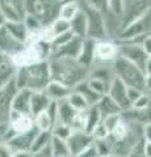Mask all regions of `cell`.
<instances>
[{
  "instance_id": "obj_57",
  "label": "cell",
  "mask_w": 151,
  "mask_h": 157,
  "mask_svg": "<svg viewBox=\"0 0 151 157\" xmlns=\"http://www.w3.org/2000/svg\"><path fill=\"white\" fill-rule=\"evenodd\" d=\"M150 34H151V33H150Z\"/></svg>"
},
{
  "instance_id": "obj_15",
  "label": "cell",
  "mask_w": 151,
  "mask_h": 157,
  "mask_svg": "<svg viewBox=\"0 0 151 157\" xmlns=\"http://www.w3.org/2000/svg\"><path fill=\"white\" fill-rule=\"evenodd\" d=\"M8 126H9V128H12L16 134H18V132L30 130L32 127L34 126V122H33V117L30 114H22V113H17L14 110H11L9 119H8Z\"/></svg>"
},
{
  "instance_id": "obj_13",
  "label": "cell",
  "mask_w": 151,
  "mask_h": 157,
  "mask_svg": "<svg viewBox=\"0 0 151 157\" xmlns=\"http://www.w3.org/2000/svg\"><path fill=\"white\" fill-rule=\"evenodd\" d=\"M37 134H38V130L36 128V126H33L30 130L16 134L7 143L14 152H20V151L32 152V147H33V143H34Z\"/></svg>"
},
{
  "instance_id": "obj_34",
  "label": "cell",
  "mask_w": 151,
  "mask_h": 157,
  "mask_svg": "<svg viewBox=\"0 0 151 157\" xmlns=\"http://www.w3.org/2000/svg\"><path fill=\"white\" fill-rule=\"evenodd\" d=\"M51 137H53L51 131H38V134L34 139V143H33V147H32V152L41 151L49 147L51 143Z\"/></svg>"
},
{
  "instance_id": "obj_7",
  "label": "cell",
  "mask_w": 151,
  "mask_h": 157,
  "mask_svg": "<svg viewBox=\"0 0 151 157\" xmlns=\"http://www.w3.org/2000/svg\"><path fill=\"white\" fill-rule=\"evenodd\" d=\"M118 55L128 59L129 62L134 63L135 66H138L141 70L145 71L146 62H147V59H149V55H147V52L145 51L142 42L121 41V43L118 45Z\"/></svg>"
},
{
  "instance_id": "obj_33",
  "label": "cell",
  "mask_w": 151,
  "mask_h": 157,
  "mask_svg": "<svg viewBox=\"0 0 151 157\" xmlns=\"http://www.w3.org/2000/svg\"><path fill=\"white\" fill-rule=\"evenodd\" d=\"M110 81H112V80H110ZM110 81L104 80V78H99V77H92V76L87 77V82H88V85H89L96 93H99L100 96H104V94H106V93H108Z\"/></svg>"
},
{
  "instance_id": "obj_46",
  "label": "cell",
  "mask_w": 151,
  "mask_h": 157,
  "mask_svg": "<svg viewBox=\"0 0 151 157\" xmlns=\"http://www.w3.org/2000/svg\"><path fill=\"white\" fill-rule=\"evenodd\" d=\"M142 46L145 48V51L147 52V55L151 56V34H147L142 38Z\"/></svg>"
},
{
  "instance_id": "obj_19",
  "label": "cell",
  "mask_w": 151,
  "mask_h": 157,
  "mask_svg": "<svg viewBox=\"0 0 151 157\" xmlns=\"http://www.w3.org/2000/svg\"><path fill=\"white\" fill-rule=\"evenodd\" d=\"M122 117L126 121L134 122L141 126L151 122V106L143 107V109H135V107H130L129 110L122 113Z\"/></svg>"
},
{
  "instance_id": "obj_39",
  "label": "cell",
  "mask_w": 151,
  "mask_h": 157,
  "mask_svg": "<svg viewBox=\"0 0 151 157\" xmlns=\"http://www.w3.org/2000/svg\"><path fill=\"white\" fill-rule=\"evenodd\" d=\"M91 135H92V137H93V140L95 139H103V137H106L109 135V130L106 128V126L104 124L103 119H101L100 123H97L95 126V128L91 131Z\"/></svg>"
},
{
  "instance_id": "obj_47",
  "label": "cell",
  "mask_w": 151,
  "mask_h": 157,
  "mask_svg": "<svg viewBox=\"0 0 151 157\" xmlns=\"http://www.w3.org/2000/svg\"><path fill=\"white\" fill-rule=\"evenodd\" d=\"M142 137L145 141H151V122L142 126Z\"/></svg>"
},
{
  "instance_id": "obj_4",
  "label": "cell",
  "mask_w": 151,
  "mask_h": 157,
  "mask_svg": "<svg viewBox=\"0 0 151 157\" xmlns=\"http://www.w3.org/2000/svg\"><path fill=\"white\" fill-rule=\"evenodd\" d=\"M59 0H25L26 13L41 21L43 28L58 17Z\"/></svg>"
},
{
  "instance_id": "obj_18",
  "label": "cell",
  "mask_w": 151,
  "mask_h": 157,
  "mask_svg": "<svg viewBox=\"0 0 151 157\" xmlns=\"http://www.w3.org/2000/svg\"><path fill=\"white\" fill-rule=\"evenodd\" d=\"M50 97L43 90H32L30 93V114L32 117L37 115L38 113L45 111L50 105Z\"/></svg>"
},
{
  "instance_id": "obj_2",
  "label": "cell",
  "mask_w": 151,
  "mask_h": 157,
  "mask_svg": "<svg viewBox=\"0 0 151 157\" xmlns=\"http://www.w3.org/2000/svg\"><path fill=\"white\" fill-rule=\"evenodd\" d=\"M50 80L51 76L47 60H41L29 66L17 67L16 75H14V82L18 89L43 90Z\"/></svg>"
},
{
  "instance_id": "obj_16",
  "label": "cell",
  "mask_w": 151,
  "mask_h": 157,
  "mask_svg": "<svg viewBox=\"0 0 151 157\" xmlns=\"http://www.w3.org/2000/svg\"><path fill=\"white\" fill-rule=\"evenodd\" d=\"M17 67L9 55L0 52V88L13 80Z\"/></svg>"
},
{
  "instance_id": "obj_56",
  "label": "cell",
  "mask_w": 151,
  "mask_h": 157,
  "mask_svg": "<svg viewBox=\"0 0 151 157\" xmlns=\"http://www.w3.org/2000/svg\"><path fill=\"white\" fill-rule=\"evenodd\" d=\"M59 2H63V0H59Z\"/></svg>"
},
{
  "instance_id": "obj_30",
  "label": "cell",
  "mask_w": 151,
  "mask_h": 157,
  "mask_svg": "<svg viewBox=\"0 0 151 157\" xmlns=\"http://www.w3.org/2000/svg\"><path fill=\"white\" fill-rule=\"evenodd\" d=\"M67 101H69V104L74 107L75 110H79V111H83V110H87L89 107L88 105V102H87L85 100V97L81 94V93L79 90H76L72 88L71 92H70V94L67 96L66 98Z\"/></svg>"
},
{
  "instance_id": "obj_11",
  "label": "cell",
  "mask_w": 151,
  "mask_h": 157,
  "mask_svg": "<svg viewBox=\"0 0 151 157\" xmlns=\"http://www.w3.org/2000/svg\"><path fill=\"white\" fill-rule=\"evenodd\" d=\"M66 141L67 145H69L71 157H74L83 149H85L87 147L93 144V137L85 130H72L71 135L67 137Z\"/></svg>"
},
{
  "instance_id": "obj_21",
  "label": "cell",
  "mask_w": 151,
  "mask_h": 157,
  "mask_svg": "<svg viewBox=\"0 0 151 157\" xmlns=\"http://www.w3.org/2000/svg\"><path fill=\"white\" fill-rule=\"evenodd\" d=\"M43 92L50 97L51 101H61L63 98H67V96L71 92V88L66 86L65 84H62V82L57 80H50L45 86Z\"/></svg>"
},
{
  "instance_id": "obj_43",
  "label": "cell",
  "mask_w": 151,
  "mask_h": 157,
  "mask_svg": "<svg viewBox=\"0 0 151 157\" xmlns=\"http://www.w3.org/2000/svg\"><path fill=\"white\" fill-rule=\"evenodd\" d=\"M14 151L9 147V144L7 141H2L0 143V157H13Z\"/></svg>"
},
{
  "instance_id": "obj_36",
  "label": "cell",
  "mask_w": 151,
  "mask_h": 157,
  "mask_svg": "<svg viewBox=\"0 0 151 157\" xmlns=\"http://www.w3.org/2000/svg\"><path fill=\"white\" fill-rule=\"evenodd\" d=\"M71 132H72V128L70 126L59 123V122H58V123L53 127V130H51L53 136L61 137V139H63V140H67V137L71 135Z\"/></svg>"
},
{
  "instance_id": "obj_10",
  "label": "cell",
  "mask_w": 151,
  "mask_h": 157,
  "mask_svg": "<svg viewBox=\"0 0 151 157\" xmlns=\"http://www.w3.org/2000/svg\"><path fill=\"white\" fill-rule=\"evenodd\" d=\"M118 56V43H113L106 39L96 41L95 43V62L106 64L113 63Z\"/></svg>"
},
{
  "instance_id": "obj_14",
  "label": "cell",
  "mask_w": 151,
  "mask_h": 157,
  "mask_svg": "<svg viewBox=\"0 0 151 157\" xmlns=\"http://www.w3.org/2000/svg\"><path fill=\"white\" fill-rule=\"evenodd\" d=\"M25 45L26 43H22L17 38H14L4 25L0 26V52L12 58L20 50H22Z\"/></svg>"
},
{
  "instance_id": "obj_49",
  "label": "cell",
  "mask_w": 151,
  "mask_h": 157,
  "mask_svg": "<svg viewBox=\"0 0 151 157\" xmlns=\"http://www.w3.org/2000/svg\"><path fill=\"white\" fill-rule=\"evenodd\" d=\"M13 157H32V152H28V151H20V152H14Z\"/></svg>"
},
{
  "instance_id": "obj_25",
  "label": "cell",
  "mask_w": 151,
  "mask_h": 157,
  "mask_svg": "<svg viewBox=\"0 0 151 157\" xmlns=\"http://www.w3.org/2000/svg\"><path fill=\"white\" fill-rule=\"evenodd\" d=\"M70 30L74 33L75 37L87 38V16L83 8L70 21Z\"/></svg>"
},
{
  "instance_id": "obj_41",
  "label": "cell",
  "mask_w": 151,
  "mask_h": 157,
  "mask_svg": "<svg viewBox=\"0 0 151 157\" xmlns=\"http://www.w3.org/2000/svg\"><path fill=\"white\" fill-rule=\"evenodd\" d=\"M147 106H151V97L147 92H145L143 94L131 105V107H135V109H143V107H147Z\"/></svg>"
},
{
  "instance_id": "obj_22",
  "label": "cell",
  "mask_w": 151,
  "mask_h": 157,
  "mask_svg": "<svg viewBox=\"0 0 151 157\" xmlns=\"http://www.w3.org/2000/svg\"><path fill=\"white\" fill-rule=\"evenodd\" d=\"M96 107L99 109L101 118H105V117H109V115H120L124 113L122 109L112 100V97L109 94L101 96L99 102L96 104Z\"/></svg>"
},
{
  "instance_id": "obj_6",
  "label": "cell",
  "mask_w": 151,
  "mask_h": 157,
  "mask_svg": "<svg viewBox=\"0 0 151 157\" xmlns=\"http://www.w3.org/2000/svg\"><path fill=\"white\" fill-rule=\"evenodd\" d=\"M83 11L87 16V38L101 41L108 37V29H106V21L103 12L89 7L85 4L83 7Z\"/></svg>"
},
{
  "instance_id": "obj_44",
  "label": "cell",
  "mask_w": 151,
  "mask_h": 157,
  "mask_svg": "<svg viewBox=\"0 0 151 157\" xmlns=\"http://www.w3.org/2000/svg\"><path fill=\"white\" fill-rule=\"evenodd\" d=\"M96 156H99V155H97V152H96L95 145L91 144L89 147H87L85 149H83L81 152H79V153L75 155L74 157H96Z\"/></svg>"
},
{
  "instance_id": "obj_40",
  "label": "cell",
  "mask_w": 151,
  "mask_h": 157,
  "mask_svg": "<svg viewBox=\"0 0 151 157\" xmlns=\"http://www.w3.org/2000/svg\"><path fill=\"white\" fill-rule=\"evenodd\" d=\"M85 4H88L89 7L97 9V11L103 12L104 14L106 12L109 13V11H108V0H87Z\"/></svg>"
},
{
  "instance_id": "obj_38",
  "label": "cell",
  "mask_w": 151,
  "mask_h": 157,
  "mask_svg": "<svg viewBox=\"0 0 151 157\" xmlns=\"http://www.w3.org/2000/svg\"><path fill=\"white\" fill-rule=\"evenodd\" d=\"M126 157H147L146 149H145V139L143 137H141L137 143L131 147V149L129 151V153L126 155Z\"/></svg>"
},
{
  "instance_id": "obj_55",
  "label": "cell",
  "mask_w": 151,
  "mask_h": 157,
  "mask_svg": "<svg viewBox=\"0 0 151 157\" xmlns=\"http://www.w3.org/2000/svg\"><path fill=\"white\" fill-rule=\"evenodd\" d=\"M149 94H150V97H151V93H149Z\"/></svg>"
},
{
  "instance_id": "obj_29",
  "label": "cell",
  "mask_w": 151,
  "mask_h": 157,
  "mask_svg": "<svg viewBox=\"0 0 151 157\" xmlns=\"http://www.w3.org/2000/svg\"><path fill=\"white\" fill-rule=\"evenodd\" d=\"M50 148H51L53 156L54 157H71L67 141L61 139V137H57V136L51 137Z\"/></svg>"
},
{
  "instance_id": "obj_8",
  "label": "cell",
  "mask_w": 151,
  "mask_h": 157,
  "mask_svg": "<svg viewBox=\"0 0 151 157\" xmlns=\"http://www.w3.org/2000/svg\"><path fill=\"white\" fill-rule=\"evenodd\" d=\"M17 90L18 88L14 82V77L8 84L0 88V122H3V123H8L9 114L12 110L13 97L17 93Z\"/></svg>"
},
{
  "instance_id": "obj_31",
  "label": "cell",
  "mask_w": 151,
  "mask_h": 157,
  "mask_svg": "<svg viewBox=\"0 0 151 157\" xmlns=\"http://www.w3.org/2000/svg\"><path fill=\"white\" fill-rule=\"evenodd\" d=\"M101 119H103V118H101V114H100L99 109L96 107V105L89 106L88 109L85 110V131L91 134V131L95 128V126L97 123H100Z\"/></svg>"
},
{
  "instance_id": "obj_27",
  "label": "cell",
  "mask_w": 151,
  "mask_h": 157,
  "mask_svg": "<svg viewBox=\"0 0 151 157\" xmlns=\"http://www.w3.org/2000/svg\"><path fill=\"white\" fill-rule=\"evenodd\" d=\"M93 145L96 148V152L99 156H109L112 157L113 155V147H114V140L108 135L106 137L103 139H95L93 140Z\"/></svg>"
},
{
  "instance_id": "obj_28",
  "label": "cell",
  "mask_w": 151,
  "mask_h": 157,
  "mask_svg": "<svg viewBox=\"0 0 151 157\" xmlns=\"http://www.w3.org/2000/svg\"><path fill=\"white\" fill-rule=\"evenodd\" d=\"M74 89L79 90L81 94L85 97V100H87V102H88V105H89V106L96 105L97 102H99V100L101 98V96L99 94V93H96V92L88 85V82H87V78H85L84 81L79 82L77 85H75V86H74Z\"/></svg>"
},
{
  "instance_id": "obj_50",
  "label": "cell",
  "mask_w": 151,
  "mask_h": 157,
  "mask_svg": "<svg viewBox=\"0 0 151 157\" xmlns=\"http://www.w3.org/2000/svg\"><path fill=\"white\" fill-rule=\"evenodd\" d=\"M145 149L147 157H151V141H145Z\"/></svg>"
},
{
  "instance_id": "obj_9",
  "label": "cell",
  "mask_w": 151,
  "mask_h": 157,
  "mask_svg": "<svg viewBox=\"0 0 151 157\" xmlns=\"http://www.w3.org/2000/svg\"><path fill=\"white\" fill-rule=\"evenodd\" d=\"M0 9L6 21H22L26 16L25 0H0Z\"/></svg>"
},
{
  "instance_id": "obj_37",
  "label": "cell",
  "mask_w": 151,
  "mask_h": 157,
  "mask_svg": "<svg viewBox=\"0 0 151 157\" xmlns=\"http://www.w3.org/2000/svg\"><path fill=\"white\" fill-rule=\"evenodd\" d=\"M74 37H75V36H74V33H72L71 30L65 32V33L59 34V36H57V37L51 41L53 51H54L55 48H58V47H61V46H63V45H66V43H67V42H70Z\"/></svg>"
},
{
  "instance_id": "obj_35",
  "label": "cell",
  "mask_w": 151,
  "mask_h": 157,
  "mask_svg": "<svg viewBox=\"0 0 151 157\" xmlns=\"http://www.w3.org/2000/svg\"><path fill=\"white\" fill-rule=\"evenodd\" d=\"M108 11L114 17H122L125 12V0H108Z\"/></svg>"
},
{
  "instance_id": "obj_48",
  "label": "cell",
  "mask_w": 151,
  "mask_h": 157,
  "mask_svg": "<svg viewBox=\"0 0 151 157\" xmlns=\"http://www.w3.org/2000/svg\"><path fill=\"white\" fill-rule=\"evenodd\" d=\"M145 92L151 93V73H146V78H145Z\"/></svg>"
},
{
  "instance_id": "obj_1",
  "label": "cell",
  "mask_w": 151,
  "mask_h": 157,
  "mask_svg": "<svg viewBox=\"0 0 151 157\" xmlns=\"http://www.w3.org/2000/svg\"><path fill=\"white\" fill-rule=\"evenodd\" d=\"M47 62L51 80L59 81L71 89L79 82L84 81L89 75V68L83 66L75 58L51 55Z\"/></svg>"
},
{
  "instance_id": "obj_3",
  "label": "cell",
  "mask_w": 151,
  "mask_h": 157,
  "mask_svg": "<svg viewBox=\"0 0 151 157\" xmlns=\"http://www.w3.org/2000/svg\"><path fill=\"white\" fill-rule=\"evenodd\" d=\"M112 67H113L114 76L118 77L126 86L145 90L146 72L141 70L138 66H135L134 63L129 62L128 59L118 55L116 58V60L112 63Z\"/></svg>"
},
{
  "instance_id": "obj_45",
  "label": "cell",
  "mask_w": 151,
  "mask_h": 157,
  "mask_svg": "<svg viewBox=\"0 0 151 157\" xmlns=\"http://www.w3.org/2000/svg\"><path fill=\"white\" fill-rule=\"evenodd\" d=\"M32 157H54L53 156V152H51V148L50 145L43 148L41 151H37V152H32Z\"/></svg>"
},
{
  "instance_id": "obj_26",
  "label": "cell",
  "mask_w": 151,
  "mask_h": 157,
  "mask_svg": "<svg viewBox=\"0 0 151 157\" xmlns=\"http://www.w3.org/2000/svg\"><path fill=\"white\" fill-rule=\"evenodd\" d=\"M4 26L8 29L9 33L14 38H17L22 43H26L28 37H29V30L25 25V22H24V20L22 21H6L4 22Z\"/></svg>"
},
{
  "instance_id": "obj_53",
  "label": "cell",
  "mask_w": 151,
  "mask_h": 157,
  "mask_svg": "<svg viewBox=\"0 0 151 157\" xmlns=\"http://www.w3.org/2000/svg\"><path fill=\"white\" fill-rule=\"evenodd\" d=\"M130 2H131V0H125V8L129 6V4H130Z\"/></svg>"
},
{
  "instance_id": "obj_42",
  "label": "cell",
  "mask_w": 151,
  "mask_h": 157,
  "mask_svg": "<svg viewBox=\"0 0 151 157\" xmlns=\"http://www.w3.org/2000/svg\"><path fill=\"white\" fill-rule=\"evenodd\" d=\"M145 93V90H141V89H137V88H131V86H128V98L130 101V104L133 105L138 98L142 96Z\"/></svg>"
},
{
  "instance_id": "obj_17",
  "label": "cell",
  "mask_w": 151,
  "mask_h": 157,
  "mask_svg": "<svg viewBox=\"0 0 151 157\" xmlns=\"http://www.w3.org/2000/svg\"><path fill=\"white\" fill-rule=\"evenodd\" d=\"M83 41L84 38L80 37H74L70 42H67L66 45H63L61 47L55 48L53 51V55L54 56H67V58H77L80 54V50L83 47Z\"/></svg>"
},
{
  "instance_id": "obj_32",
  "label": "cell",
  "mask_w": 151,
  "mask_h": 157,
  "mask_svg": "<svg viewBox=\"0 0 151 157\" xmlns=\"http://www.w3.org/2000/svg\"><path fill=\"white\" fill-rule=\"evenodd\" d=\"M33 122H34V126L38 131H51L54 127V123H53L51 118L49 117L46 110L33 117Z\"/></svg>"
},
{
  "instance_id": "obj_20",
  "label": "cell",
  "mask_w": 151,
  "mask_h": 157,
  "mask_svg": "<svg viewBox=\"0 0 151 157\" xmlns=\"http://www.w3.org/2000/svg\"><path fill=\"white\" fill-rule=\"evenodd\" d=\"M30 93L32 90L29 89H18L13 97L12 110L22 114H30Z\"/></svg>"
},
{
  "instance_id": "obj_51",
  "label": "cell",
  "mask_w": 151,
  "mask_h": 157,
  "mask_svg": "<svg viewBox=\"0 0 151 157\" xmlns=\"http://www.w3.org/2000/svg\"><path fill=\"white\" fill-rule=\"evenodd\" d=\"M145 72H146V73H151V56H149V59H147V62H146Z\"/></svg>"
},
{
  "instance_id": "obj_12",
  "label": "cell",
  "mask_w": 151,
  "mask_h": 157,
  "mask_svg": "<svg viewBox=\"0 0 151 157\" xmlns=\"http://www.w3.org/2000/svg\"><path fill=\"white\" fill-rule=\"evenodd\" d=\"M106 94H109L112 97V100L122 109V111L129 110L131 107V104L128 98V86L118 77L113 76V78L110 81V85H109V90Z\"/></svg>"
},
{
  "instance_id": "obj_24",
  "label": "cell",
  "mask_w": 151,
  "mask_h": 157,
  "mask_svg": "<svg viewBox=\"0 0 151 157\" xmlns=\"http://www.w3.org/2000/svg\"><path fill=\"white\" fill-rule=\"evenodd\" d=\"M81 7L79 6L77 0H63L59 4V9H58V17H61L67 21H71L74 18Z\"/></svg>"
},
{
  "instance_id": "obj_52",
  "label": "cell",
  "mask_w": 151,
  "mask_h": 157,
  "mask_svg": "<svg viewBox=\"0 0 151 157\" xmlns=\"http://www.w3.org/2000/svg\"><path fill=\"white\" fill-rule=\"evenodd\" d=\"M4 22H6V17H4V14L2 12V9H0V26L4 25Z\"/></svg>"
},
{
  "instance_id": "obj_23",
  "label": "cell",
  "mask_w": 151,
  "mask_h": 157,
  "mask_svg": "<svg viewBox=\"0 0 151 157\" xmlns=\"http://www.w3.org/2000/svg\"><path fill=\"white\" fill-rule=\"evenodd\" d=\"M95 43H96L95 39L84 38L80 54H79V56L76 58L77 62L88 68H91V66L95 63Z\"/></svg>"
},
{
  "instance_id": "obj_54",
  "label": "cell",
  "mask_w": 151,
  "mask_h": 157,
  "mask_svg": "<svg viewBox=\"0 0 151 157\" xmlns=\"http://www.w3.org/2000/svg\"><path fill=\"white\" fill-rule=\"evenodd\" d=\"M96 157H109V156H96Z\"/></svg>"
},
{
  "instance_id": "obj_5",
  "label": "cell",
  "mask_w": 151,
  "mask_h": 157,
  "mask_svg": "<svg viewBox=\"0 0 151 157\" xmlns=\"http://www.w3.org/2000/svg\"><path fill=\"white\" fill-rule=\"evenodd\" d=\"M150 33H151V9L145 14H142L141 17L126 24L124 28H121L120 39L121 41L142 42V38Z\"/></svg>"
}]
</instances>
